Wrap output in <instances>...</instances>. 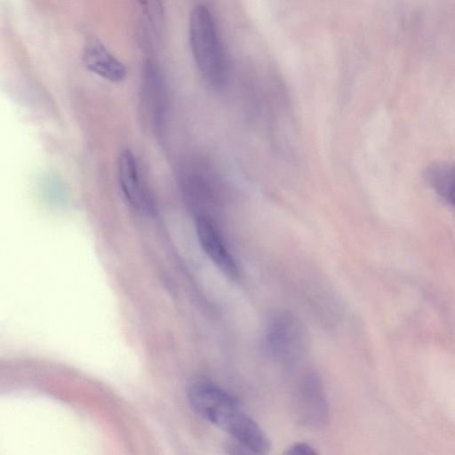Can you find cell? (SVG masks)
Returning <instances> with one entry per match:
<instances>
[{
    "mask_svg": "<svg viewBox=\"0 0 455 455\" xmlns=\"http://www.w3.org/2000/svg\"><path fill=\"white\" fill-rule=\"evenodd\" d=\"M192 409L203 419L223 429L233 439L258 455H265L271 443L261 427L240 407L237 400L215 383L200 379L188 388Z\"/></svg>",
    "mask_w": 455,
    "mask_h": 455,
    "instance_id": "obj_1",
    "label": "cell"
},
{
    "mask_svg": "<svg viewBox=\"0 0 455 455\" xmlns=\"http://www.w3.org/2000/svg\"><path fill=\"white\" fill-rule=\"evenodd\" d=\"M188 30L193 58L202 78L211 88L221 87L226 78L225 57L215 19L208 6H194Z\"/></svg>",
    "mask_w": 455,
    "mask_h": 455,
    "instance_id": "obj_2",
    "label": "cell"
},
{
    "mask_svg": "<svg viewBox=\"0 0 455 455\" xmlns=\"http://www.w3.org/2000/svg\"><path fill=\"white\" fill-rule=\"evenodd\" d=\"M183 197L196 219L215 220L222 207L221 183L210 166L200 160L185 164L180 172Z\"/></svg>",
    "mask_w": 455,
    "mask_h": 455,
    "instance_id": "obj_3",
    "label": "cell"
},
{
    "mask_svg": "<svg viewBox=\"0 0 455 455\" xmlns=\"http://www.w3.org/2000/svg\"><path fill=\"white\" fill-rule=\"evenodd\" d=\"M265 344L276 362L292 365L304 358L308 350L309 337L300 319L290 311H278L269 319Z\"/></svg>",
    "mask_w": 455,
    "mask_h": 455,
    "instance_id": "obj_4",
    "label": "cell"
},
{
    "mask_svg": "<svg viewBox=\"0 0 455 455\" xmlns=\"http://www.w3.org/2000/svg\"><path fill=\"white\" fill-rule=\"evenodd\" d=\"M139 102L143 125L154 135L161 136L167 111L166 87L162 72L152 59L144 63Z\"/></svg>",
    "mask_w": 455,
    "mask_h": 455,
    "instance_id": "obj_5",
    "label": "cell"
},
{
    "mask_svg": "<svg viewBox=\"0 0 455 455\" xmlns=\"http://www.w3.org/2000/svg\"><path fill=\"white\" fill-rule=\"evenodd\" d=\"M294 414L305 427L321 428L329 419V403L319 373L308 370L299 379L294 395Z\"/></svg>",
    "mask_w": 455,
    "mask_h": 455,
    "instance_id": "obj_6",
    "label": "cell"
},
{
    "mask_svg": "<svg viewBox=\"0 0 455 455\" xmlns=\"http://www.w3.org/2000/svg\"><path fill=\"white\" fill-rule=\"evenodd\" d=\"M196 229L199 243L212 263L228 278H238L239 266L215 221L198 218Z\"/></svg>",
    "mask_w": 455,
    "mask_h": 455,
    "instance_id": "obj_7",
    "label": "cell"
},
{
    "mask_svg": "<svg viewBox=\"0 0 455 455\" xmlns=\"http://www.w3.org/2000/svg\"><path fill=\"white\" fill-rule=\"evenodd\" d=\"M117 172L119 185L126 201L138 211L153 212V198L140 178L137 159L130 149H124L119 154Z\"/></svg>",
    "mask_w": 455,
    "mask_h": 455,
    "instance_id": "obj_8",
    "label": "cell"
},
{
    "mask_svg": "<svg viewBox=\"0 0 455 455\" xmlns=\"http://www.w3.org/2000/svg\"><path fill=\"white\" fill-rule=\"evenodd\" d=\"M85 68L105 80L117 83L126 76L127 69L100 41L88 42L82 53Z\"/></svg>",
    "mask_w": 455,
    "mask_h": 455,
    "instance_id": "obj_9",
    "label": "cell"
},
{
    "mask_svg": "<svg viewBox=\"0 0 455 455\" xmlns=\"http://www.w3.org/2000/svg\"><path fill=\"white\" fill-rule=\"evenodd\" d=\"M424 176L432 189L446 203L455 205V162H435L429 164Z\"/></svg>",
    "mask_w": 455,
    "mask_h": 455,
    "instance_id": "obj_10",
    "label": "cell"
},
{
    "mask_svg": "<svg viewBox=\"0 0 455 455\" xmlns=\"http://www.w3.org/2000/svg\"><path fill=\"white\" fill-rule=\"evenodd\" d=\"M141 44L151 51L161 40L164 29V9L160 2H140Z\"/></svg>",
    "mask_w": 455,
    "mask_h": 455,
    "instance_id": "obj_11",
    "label": "cell"
},
{
    "mask_svg": "<svg viewBox=\"0 0 455 455\" xmlns=\"http://www.w3.org/2000/svg\"><path fill=\"white\" fill-rule=\"evenodd\" d=\"M225 451L227 455H257L233 438L226 443Z\"/></svg>",
    "mask_w": 455,
    "mask_h": 455,
    "instance_id": "obj_12",
    "label": "cell"
},
{
    "mask_svg": "<svg viewBox=\"0 0 455 455\" xmlns=\"http://www.w3.org/2000/svg\"><path fill=\"white\" fill-rule=\"evenodd\" d=\"M283 455H318V453L309 444L297 443L288 447Z\"/></svg>",
    "mask_w": 455,
    "mask_h": 455,
    "instance_id": "obj_13",
    "label": "cell"
}]
</instances>
